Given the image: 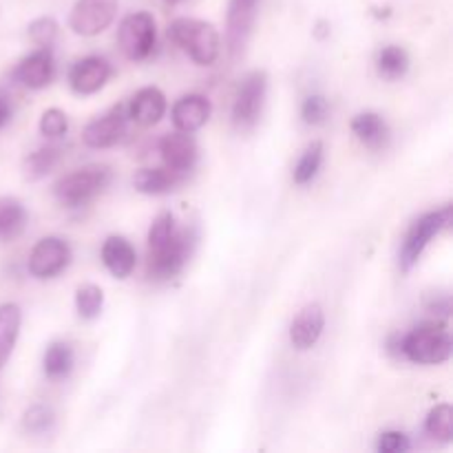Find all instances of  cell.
Segmentation results:
<instances>
[{
	"label": "cell",
	"mask_w": 453,
	"mask_h": 453,
	"mask_svg": "<svg viewBox=\"0 0 453 453\" xmlns=\"http://www.w3.org/2000/svg\"><path fill=\"white\" fill-rule=\"evenodd\" d=\"M168 38L188 53L190 60L202 66H211L219 58L221 38L212 22L197 18H177L168 27Z\"/></svg>",
	"instance_id": "6da1fadb"
},
{
	"label": "cell",
	"mask_w": 453,
	"mask_h": 453,
	"mask_svg": "<svg viewBox=\"0 0 453 453\" xmlns=\"http://www.w3.org/2000/svg\"><path fill=\"white\" fill-rule=\"evenodd\" d=\"M453 341L445 323H423L401 339V354L416 365L449 361Z\"/></svg>",
	"instance_id": "7a4b0ae2"
},
{
	"label": "cell",
	"mask_w": 453,
	"mask_h": 453,
	"mask_svg": "<svg viewBox=\"0 0 453 453\" xmlns=\"http://www.w3.org/2000/svg\"><path fill=\"white\" fill-rule=\"evenodd\" d=\"M113 180V173L109 166L102 164H91V166L78 168L69 175L60 177L53 186L58 202L66 208H80L96 199L97 195L104 193L106 186Z\"/></svg>",
	"instance_id": "3957f363"
},
{
	"label": "cell",
	"mask_w": 453,
	"mask_h": 453,
	"mask_svg": "<svg viewBox=\"0 0 453 453\" xmlns=\"http://www.w3.org/2000/svg\"><path fill=\"white\" fill-rule=\"evenodd\" d=\"M195 246L193 230H177L164 242L149 246V277L166 281L184 270Z\"/></svg>",
	"instance_id": "277c9868"
},
{
	"label": "cell",
	"mask_w": 453,
	"mask_h": 453,
	"mask_svg": "<svg viewBox=\"0 0 453 453\" xmlns=\"http://www.w3.org/2000/svg\"><path fill=\"white\" fill-rule=\"evenodd\" d=\"M451 221L453 212L449 203H447V206L438 208V211L425 212L423 217H418V219L410 226V230H407L405 234V242H403L401 248L403 273H410V270L418 264L420 255H423L425 248L429 246V242H432L434 237H438L445 228H449Z\"/></svg>",
	"instance_id": "5b68a950"
},
{
	"label": "cell",
	"mask_w": 453,
	"mask_h": 453,
	"mask_svg": "<svg viewBox=\"0 0 453 453\" xmlns=\"http://www.w3.org/2000/svg\"><path fill=\"white\" fill-rule=\"evenodd\" d=\"M155 40H157V27L149 12L131 13L124 18L118 29L119 49L133 62L146 60L153 53Z\"/></svg>",
	"instance_id": "8992f818"
},
{
	"label": "cell",
	"mask_w": 453,
	"mask_h": 453,
	"mask_svg": "<svg viewBox=\"0 0 453 453\" xmlns=\"http://www.w3.org/2000/svg\"><path fill=\"white\" fill-rule=\"evenodd\" d=\"M119 0H78L69 13V27L73 34L93 38L113 25Z\"/></svg>",
	"instance_id": "52a82bcc"
},
{
	"label": "cell",
	"mask_w": 453,
	"mask_h": 453,
	"mask_svg": "<svg viewBox=\"0 0 453 453\" xmlns=\"http://www.w3.org/2000/svg\"><path fill=\"white\" fill-rule=\"evenodd\" d=\"M265 91H268V75L265 71H252L239 84L237 97H234L233 118L234 124L242 128L252 127L264 111Z\"/></svg>",
	"instance_id": "ba28073f"
},
{
	"label": "cell",
	"mask_w": 453,
	"mask_h": 453,
	"mask_svg": "<svg viewBox=\"0 0 453 453\" xmlns=\"http://www.w3.org/2000/svg\"><path fill=\"white\" fill-rule=\"evenodd\" d=\"M71 264V248L60 237H44L29 255V273L35 279H53Z\"/></svg>",
	"instance_id": "9c48e42d"
},
{
	"label": "cell",
	"mask_w": 453,
	"mask_h": 453,
	"mask_svg": "<svg viewBox=\"0 0 453 453\" xmlns=\"http://www.w3.org/2000/svg\"><path fill=\"white\" fill-rule=\"evenodd\" d=\"M259 0H228V13H226V40L228 51L233 56L243 51L248 38L255 27Z\"/></svg>",
	"instance_id": "30bf717a"
},
{
	"label": "cell",
	"mask_w": 453,
	"mask_h": 453,
	"mask_svg": "<svg viewBox=\"0 0 453 453\" xmlns=\"http://www.w3.org/2000/svg\"><path fill=\"white\" fill-rule=\"evenodd\" d=\"M127 119L128 111L124 106H115L106 115L93 119V122L84 127L82 142L88 149H109V146H115L122 140L124 133H127Z\"/></svg>",
	"instance_id": "8fae6325"
},
{
	"label": "cell",
	"mask_w": 453,
	"mask_h": 453,
	"mask_svg": "<svg viewBox=\"0 0 453 453\" xmlns=\"http://www.w3.org/2000/svg\"><path fill=\"white\" fill-rule=\"evenodd\" d=\"M111 78V65L100 56H88L75 62L69 71V84L78 96H93Z\"/></svg>",
	"instance_id": "7c38bea8"
},
{
	"label": "cell",
	"mask_w": 453,
	"mask_h": 453,
	"mask_svg": "<svg viewBox=\"0 0 453 453\" xmlns=\"http://www.w3.org/2000/svg\"><path fill=\"white\" fill-rule=\"evenodd\" d=\"M326 330V314L319 303H310L301 310L290 326V343L299 352H308L321 339Z\"/></svg>",
	"instance_id": "4fadbf2b"
},
{
	"label": "cell",
	"mask_w": 453,
	"mask_h": 453,
	"mask_svg": "<svg viewBox=\"0 0 453 453\" xmlns=\"http://www.w3.org/2000/svg\"><path fill=\"white\" fill-rule=\"evenodd\" d=\"M159 153H162L164 164L177 173H188L197 162V144L193 135L184 131L171 133L159 140Z\"/></svg>",
	"instance_id": "5bb4252c"
},
{
	"label": "cell",
	"mask_w": 453,
	"mask_h": 453,
	"mask_svg": "<svg viewBox=\"0 0 453 453\" xmlns=\"http://www.w3.org/2000/svg\"><path fill=\"white\" fill-rule=\"evenodd\" d=\"M53 73H56V62H53L51 49H38V51L22 58L13 75H16L22 87L38 91V88H44L51 82Z\"/></svg>",
	"instance_id": "9a60e30c"
},
{
	"label": "cell",
	"mask_w": 453,
	"mask_h": 453,
	"mask_svg": "<svg viewBox=\"0 0 453 453\" xmlns=\"http://www.w3.org/2000/svg\"><path fill=\"white\" fill-rule=\"evenodd\" d=\"M211 102L208 97L199 96V93H190V96L180 97V100L173 104V124H175L177 131L184 133H195L208 122L211 118Z\"/></svg>",
	"instance_id": "2e32d148"
},
{
	"label": "cell",
	"mask_w": 453,
	"mask_h": 453,
	"mask_svg": "<svg viewBox=\"0 0 453 453\" xmlns=\"http://www.w3.org/2000/svg\"><path fill=\"white\" fill-rule=\"evenodd\" d=\"M166 113V96L157 87H144L133 96L128 118L140 127H155Z\"/></svg>",
	"instance_id": "e0dca14e"
},
{
	"label": "cell",
	"mask_w": 453,
	"mask_h": 453,
	"mask_svg": "<svg viewBox=\"0 0 453 453\" xmlns=\"http://www.w3.org/2000/svg\"><path fill=\"white\" fill-rule=\"evenodd\" d=\"M135 248L131 246L128 239L119 237V234H111L102 246V264L115 279L131 277V273L135 270Z\"/></svg>",
	"instance_id": "ac0fdd59"
},
{
	"label": "cell",
	"mask_w": 453,
	"mask_h": 453,
	"mask_svg": "<svg viewBox=\"0 0 453 453\" xmlns=\"http://www.w3.org/2000/svg\"><path fill=\"white\" fill-rule=\"evenodd\" d=\"M184 181V173H177L173 168H142L133 177V184L144 195H166L173 193L177 186Z\"/></svg>",
	"instance_id": "d6986e66"
},
{
	"label": "cell",
	"mask_w": 453,
	"mask_h": 453,
	"mask_svg": "<svg viewBox=\"0 0 453 453\" xmlns=\"http://www.w3.org/2000/svg\"><path fill=\"white\" fill-rule=\"evenodd\" d=\"M352 131L372 150L383 149L389 140L388 122L379 113H370V111L367 113H358L352 119Z\"/></svg>",
	"instance_id": "ffe728a7"
},
{
	"label": "cell",
	"mask_w": 453,
	"mask_h": 453,
	"mask_svg": "<svg viewBox=\"0 0 453 453\" xmlns=\"http://www.w3.org/2000/svg\"><path fill=\"white\" fill-rule=\"evenodd\" d=\"M22 312L16 303L0 305V367L9 361L20 332Z\"/></svg>",
	"instance_id": "44dd1931"
},
{
	"label": "cell",
	"mask_w": 453,
	"mask_h": 453,
	"mask_svg": "<svg viewBox=\"0 0 453 453\" xmlns=\"http://www.w3.org/2000/svg\"><path fill=\"white\" fill-rule=\"evenodd\" d=\"M27 211L18 199L0 197V242H12L25 230Z\"/></svg>",
	"instance_id": "7402d4cb"
},
{
	"label": "cell",
	"mask_w": 453,
	"mask_h": 453,
	"mask_svg": "<svg viewBox=\"0 0 453 453\" xmlns=\"http://www.w3.org/2000/svg\"><path fill=\"white\" fill-rule=\"evenodd\" d=\"M44 374L51 380H62L71 374L73 370V349H71L69 343H62V341H56L47 348L42 358Z\"/></svg>",
	"instance_id": "603a6c76"
},
{
	"label": "cell",
	"mask_w": 453,
	"mask_h": 453,
	"mask_svg": "<svg viewBox=\"0 0 453 453\" xmlns=\"http://www.w3.org/2000/svg\"><path fill=\"white\" fill-rule=\"evenodd\" d=\"M62 150L58 146H42V149L34 150L25 157L22 162V173H25V180L29 181H38L42 180L44 175L53 171L58 162H60Z\"/></svg>",
	"instance_id": "cb8c5ba5"
},
{
	"label": "cell",
	"mask_w": 453,
	"mask_h": 453,
	"mask_svg": "<svg viewBox=\"0 0 453 453\" xmlns=\"http://www.w3.org/2000/svg\"><path fill=\"white\" fill-rule=\"evenodd\" d=\"M376 66H379V73L383 75L385 80H398L407 73L410 69V56L403 47L398 44H388L379 51V58H376Z\"/></svg>",
	"instance_id": "d4e9b609"
},
{
	"label": "cell",
	"mask_w": 453,
	"mask_h": 453,
	"mask_svg": "<svg viewBox=\"0 0 453 453\" xmlns=\"http://www.w3.org/2000/svg\"><path fill=\"white\" fill-rule=\"evenodd\" d=\"M102 305H104V292L96 283H84L75 290V310L84 321H93L100 317Z\"/></svg>",
	"instance_id": "484cf974"
},
{
	"label": "cell",
	"mask_w": 453,
	"mask_h": 453,
	"mask_svg": "<svg viewBox=\"0 0 453 453\" xmlns=\"http://www.w3.org/2000/svg\"><path fill=\"white\" fill-rule=\"evenodd\" d=\"M425 429H427L429 436L438 442H451L453 438V410L451 405L442 403V405H436L427 414V420H425Z\"/></svg>",
	"instance_id": "4316f807"
},
{
	"label": "cell",
	"mask_w": 453,
	"mask_h": 453,
	"mask_svg": "<svg viewBox=\"0 0 453 453\" xmlns=\"http://www.w3.org/2000/svg\"><path fill=\"white\" fill-rule=\"evenodd\" d=\"M321 164H323V144L321 142H312V144L303 150V155H301L299 162H296V166H295L296 184L299 186L310 184V181L317 177Z\"/></svg>",
	"instance_id": "83f0119b"
},
{
	"label": "cell",
	"mask_w": 453,
	"mask_h": 453,
	"mask_svg": "<svg viewBox=\"0 0 453 453\" xmlns=\"http://www.w3.org/2000/svg\"><path fill=\"white\" fill-rule=\"evenodd\" d=\"M56 423V416H53V410L47 405H31L29 410L25 411V418H22V425L29 434H44L53 427Z\"/></svg>",
	"instance_id": "f1b7e54d"
},
{
	"label": "cell",
	"mask_w": 453,
	"mask_h": 453,
	"mask_svg": "<svg viewBox=\"0 0 453 453\" xmlns=\"http://www.w3.org/2000/svg\"><path fill=\"white\" fill-rule=\"evenodd\" d=\"M27 31H29V38L34 40L40 49H51L58 38V22L53 20L51 16L35 18Z\"/></svg>",
	"instance_id": "f546056e"
},
{
	"label": "cell",
	"mask_w": 453,
	"mask_h": 453,
	"mask_svg": "<svg viewBox=\"0 0 453 453\" xmlns=\"http://www.w3.org/2000/svg\"><path fill=\"white\" fill-rule=\"evenodd\" d=\"M69 131V118L60 109H47L40 118V133L49 140H58Z\"/></svg>",
	"instance_id": "4dcf8cb0"
},
{
	"label": "cell",
	"mask_w": 453,
	"mask_h": 453,
	"mask_svg": "<svg viewBox=\"0 0 453 453\" xmlns=\"http://www.w3.org/2000/svg\"><path fill=\"white\" fill-rule=\"evenodd\" d=\"M327 111H330V104L323 96H310L305 97L303 106H301V115H303V122L310 124V127H319V124L326 122Z\"/></svg>",
	"instance_id": "1f68e13d"
},
{
	"label": "cell",
	"mask_w": 453,
	"mask_h": 453,
	"mask_svg": "<svg viewBox=\"0 0 453 453\" xmlns=\"http://www.w3.org/2000/svg\"><path fill=\"white\" fill-rule=\"evenodd\" d=\"M410 447V438L403 432H385L376 442V449L380 453H405Z\"/></svg>",
	"instance_id": "d6a6232c"
},
{
	"label": "cell",
	"mask_w": 453,
	"mask_h": 453,
	"mask_svg": "<svg viewBox=\"0 0 453 453\" xmlns=\"http://www.w3.org/2000/svg\"><path fill=\"white\" fill-rule=\"evenodd\" d=\"M427 310L436 317L447 319L451 312V299L449 295H434L432 301H427Z\"/></svg>",
	"instance_id": "836d02e7"
},
{
	"label": "cell",
	"mask_w": 453,
	"mask_h": 453,
	"mask_svg": "<svg viewBox=\"0 0 453 453\" xmlns=\"http://www.w3.org/2000/svg\"><path fill=\"white\" fill-rule=\"evenodd\" d=\"M9 119H12V102H9V97L0 91V128H3Z\"/></svg>",
	"instance_id": "e575fe53"
},
{
	"label": "cell",
	"mask_w": 453,
	"mask_h": 453,
	"mask_svg": "<svg viewBox=\"0 0 453 453\" xmlns=\"http://www.w3.org/2000/svg\"><path fill=\"white\" fill-rule=\"evenodd\" d=\"M330 35V25L326 20L317 22V29H314V38L317 40H326Z\"/></svg>",
	"instance_id": "d590c367"
},
{
	"label": "cell",
	"mask_w": 453,
	"mask_h": 453,
	"mask_svg": "<svg viewBox=\"0 0 453 453\" xmlns=\"http://www.w3.org/2000/svg\"><path fill=\"white\" fill-rule=\"evenodd\" d=\"M177 3H180V0H164V4H166V7H175Z\"/></svg>",
	"instance_id": "8d00e7d4"
}]
</instances>
